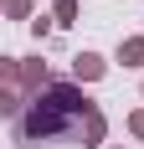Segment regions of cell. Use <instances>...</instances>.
I'll return each mask as SVG.
<instances>
[{"label":"cell","mask_w":144,"mask_h":149,"mask_svg":"<svg viewBox=\"0 0 144 149\" xmlns=\"http://www.w3.org/2000/svg\"><path fill=\"white\" fill-rule=\"evenodd\" d=\"M118 62L124 67H144V36H124L118 41Z\"/></svg>","instance_id":"277c9868"},{"label":"cell","mask_w":144,"mask_h":149,"mask_svg":"<svg viewBox=\"0 0 144 149\" xmlns=\"http://www.w3.org/2000/svg\"><path fill=\"white\" fill-rule=\"evenodd\" d=\"M93 113H98V103L77 82H52L46 93H36L26 103V113L10 123V134L15 144H62V139L82 144V129L93 123Z\"/></svg>","instance_id":"6da1fadb"},{"label":"cell","mask_w":144,"mask_h":149,"mask_svg":"<svg viewBox=\"0 0 144 149\" xmlns=\"http://www.w3.org/2000/svg\"><path fill=\"white\" fill-rule=\"evenodd\" d=\"M31 5H36V0H5V21H36Z\"/></svg>","instance_id":"8992f818"},{"label":"cell","mask_w":144,"mask_h":149,"mask_svg":"<svg viewBox=\"0 0 144 149\" xmlns=\"http://www.w3.org/2000/svg\"><path fill=\"white\" fill-rule=\"evenodd\" d=\"M46 31H52V15H36V21H31V36H36V41H46Z\"/></svg>","instance_id":"ba28073f"},{"label":"cell","mask_w":144,"mask_h":149,"mask_svg":"<svg viewBox=\"0 0 144 149\" xmlns=\"http://www.w3.org/2000/svg\"><path fill=\"white\" fill-rule=\"evenodd\" d=\"M52 21H57V26H72V21H77V0H57Z\"/></svg>","instance_id":"52a82bcc"},{"label":"cell","mask_w":144,"mask_h":149,"mask_svg":"<svg viewBox=\"0 0 144 149\" xmlns=\"http://www.w3.org/2000/svg\"><path fill=\"white\" fill-rule=\"evenodd\" d=\"M103 72H108V62H103L98 52H77V57H72V77H77V82H98Z\"/></svg>","instance_id":"3957f363"},{"label":"cell","mask_w":144,"mask_h":149,"mask_svg":"<svg viewBox=\"0 0 144 149\" xmlns=\"http://www.w3.org/2000/svg\"><path fill=\"white\" fill-rule=\"evenodd\" d=\"M21 88H26L31 98L52 88V82H46V62H41V57H21Z\"/></svg>","instance_id":"7a4b0ae2"},{"label":"cell","mask_w":144,"mask_h":149,"mask_svg":"<svg viewBox=\"0 0 144 149\" xmlns=\"http://www.w3.org/2000/svg\"><path fill=\"white\" fill-rule=\"evenodd\" d=\"M129 134H134V139H144V108H139V113H129Z\"/></svg>","instance_id":"9c48e42d"},{"label":"cell","mask_w":144,"mask_h":149,"mask_svg":"<svg viewBox=\"0 0 144 149\" xmlns=\"http://www.w3.org/2000/svg\"><path fill=\"white\" fill-rule=\"evenodd\" d=\"M103 134H108V118H103V113H93V123L82 129V149H98V144H103Z\"/></svg>","instance_id":"5b68a950"}]
</instances>
